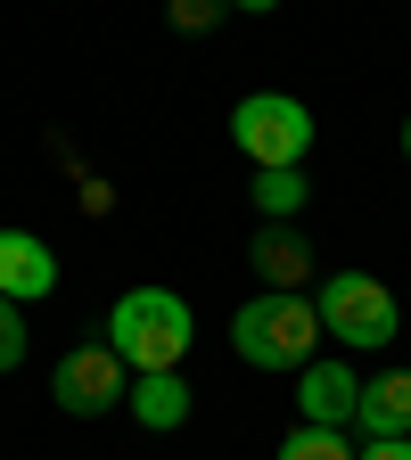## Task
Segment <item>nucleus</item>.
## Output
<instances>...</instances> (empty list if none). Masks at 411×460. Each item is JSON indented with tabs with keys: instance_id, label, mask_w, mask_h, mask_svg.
<instances>
[{
	"instance_id": "9b49d317",
	"label": "nucleus",
	"mask_w": 411,
	"mask_h": 460,
	"mask_svg": "<svg viewBox=\"0 0 411 460\" xmlns=\"http://www.w3.org/2000/svg\"><path fill=\"white\" fill-rule=\"evenodd\" d=\"M255 214L264 222H297L305 214V198H313V181H305V164H255Z\"/></svg>"
},
{
	"instance_id": "20e7f679",
	"label": "nucleus",
	"mask_w": 411,
	"mask_h": 460,
	"mask_svg": "<svg viewBox=\"0 0 411 460\" xmlns=\"http://www.w3.org/2000/svg\"><path fill=\"white\" fill-rule=\"evenodd\" d=\"M230 140H239L247 164H305L313 156V107L288 91H255L230 107Z\"/></svg>"
},
{
	"instance_id": "7ed1b4c3",
	"label": "nucleus",
	"mask_w": 411,
	"mask_h": 460,
	"mask_svg": "<svg viewBox=\"0 0 411 460\" xmlns=\"http://www.w3.org/2000/svg\"><path fill=\"white\" fill-rule=\"evenodd\" d=\"M313 313H321V337H337V345H395V329H403L395 288L371 271H329Z\"/></svg>"
},
{
	"instance_id": "9d476101",
	"label": "nucleus",
	"mask_w": 411,
	"mask_h": 460,
	"mask_svg": "<svg viewBox=\"0 0 411 460\" xmlns=\"http://www.w3.org/2000/svg\"><path fill=\"white\" fill-rule=\"evenodd\" d=\"M124 402H132V420L156 428V436H173V428L190 420V386H182V370H140Z\"/></svg>"
},
{
	"instance_id": "0eeeda50",
	"label": "nucleus",
	"mask_w": 411,
	"mask_h": 460,
	"mask_svg": "<svg viewBox=\"0 0 411 460\" xmlns=\"http://www.w3.org/2000/svg\"><path fill=\"white\" fill-rule=\"evenodd\" d=\"M247 263H255L264 288L305 296V279H313V239H305L297 222H264V230H255V247H247Z\"/></svg>"
},
{
	"instance_id": "4468645a",
	"label": "nucleus",
	"mask_w": 411,
	"mask_h": 460,
	"mask_svg": "<svg viewBox=\"0 0 411 460\" xmlns=\"http://www.w3.org/2000/svg\"><path fill=\"white\" fill-rule=\"evenodd\" d=\"M25 362V305L0 296V370H17Z\"/></svg>"
},
{
	"instance_id": "6e6552de",
	"label": "nucleus",
	"mask_w": 411,
	"mask_h": 460,
	"mask_svg": "<svg viewBox=\"0 0 411 460\" xmlns=\"http://www.w3.org/2000/svg\"><path fill=\"white\" fill-rule=\"evenodd\" d=\"M354 394H362V378L345 370V362H305L297 370V411H305V428H354Z\"/></svg>"
},
{
	"instance_id": "1a4fd4ad",
	"label": "nucleus",
	"mask_w": 411,
	"mask_h": 460,
	"mask_svg": "<svg viewBox=\"0 0 411 460\" xmlns=\"http://www.w3.org/2000/svg\"><path fill=\"white\" fill-rule=\"evenodd\" d=\"M354 428L379 444V436H411V370H387L354 394Z\"/></svg>"
},
{
	"instance_id": "2eb2a0df",
	"label": "nucleus",
	"mask_w": 411,
	"mask_h": 460,
	"mask_svg": "<svg viewBox=\"0 0 411 460\" xmlns=\"http://www.w3.org/2000/svg\"><path fill=\"white\" fill-rule=\"evenodd\" d=\"M354 460H411V436H379V444H362Z\"/></svg>"
},
{
	"instance_id": "ddd939ff",
	"label": "nucleus",
	"mask_w": 411,
	"mask_h": 460,
	"mask_svg": "<svg viewBox=\"0 0 411 460\" xmlns=\"http://www.w3.org/2000/svg\"><path fill=\"white\" fill-rule=\"evenodd\" d=\"M230 17V0H165V25L173 33H214Z\"/></svg>"
},
{
	"instance_id": "f3484780",
	"label": "nucleus",
	"mask_w": 411,
	"mask_h": 460,
	"mask_svg": "<svg viewBox=\"0 0 411 460\" xmlns=\"http://www.w3.org/2000/svg\"><path fill=\"white\" fill-rule=\"evenodd\" d=\"M403 164H411V115H403Z\"/></svg>"
},
{
	"instance_id": "423d86ee",
	"label": "nucleus",
	"mask_w": 411,
	"mask_h": 460,
	"mask_svg": "<svg viewBox=\"0 0 411 460\" xmlns=\"http://www.w3.org/2000/svg\"><path fill=\"white\" fill-rule=\"evenodd\" d=\"M49 288H58L49 239H33V230H0V296H9V305H41Z\"/></svg>"
},
{
	"instance_id": "f03ea898",
	"label": "nucleus",
	"mask_w": 411,
	"mask_h": 460,
	"mask_svg": "<svg viewBox=\"0 0 411 460\" xmlns=\"http://www.w3.org/2000/svg\"><path fill=\"white\" fill-rule=\"evenodd\" d=\"M190 337H198V321H190V305L173 296V288H124L115 313H107V345L124 354L132 378L140 370H182Z\"/></svg>"
},
{
	"instance_id": "39448f33",
	"label": "nucleus",
	"mask_w": 411,
	"mask_h": 460,
	"mask_svg": "<svg viewBox=\"0 0 411 460\" xmlns=\"http://www.w3.org/2000/svg\"><path fill=\"white\" fill-rule=\"evenodd\" d=\"M49 394H58V411H75V420H107L115 402L132 394V370H124V354H115L107 337H83V345H67Z\"/></svg>"
},
{
	"instance_id": "f257e3e1",
	"label": "nucleus",
	"mask_w": 411,
	"mask_h": 460,
	"mask_svg": "<svg viewBox=\"0 0 411 460\" xmlns=\"http://www.w3.org/2000/svg\"><path fill=\"white\" fill-rule=\"evenodd\" d=\"M313 345H321V313H313V296L264 288V296H247L239 313H230V354H239L247 370H305Z\"/></svg>"
},
{
	"instance_id": "dca6fc26",
	"label": "nucleus",
	"mask_w": 411,
	"mask_h": 460,
	"mask_svg": "<svg viewBox=\"0 0 411 460\" xmlns=\"http://www.w3.org/2000/svg\"><path fill=\"white\" fill-rule=\"evenodd\" d=\"M230 9H247V17H272V9H280V0H230Z\"/></svg>"
},
{
	"instance_id": "f8f14e48",
	"label": "nucleus",
	"mask_w": 411,
	"mask_h": 460,
	"mask_svg": "<svg viewBox=\"0 0 411 460\" xmlns=\"http://www.w3.org/2000/svg\"><path fill=\"white\" fill-rule=\"evenodd\" d=\"M272 460H354V444H345L337 428H288Z\"/></svg>"
}]
</instances>
